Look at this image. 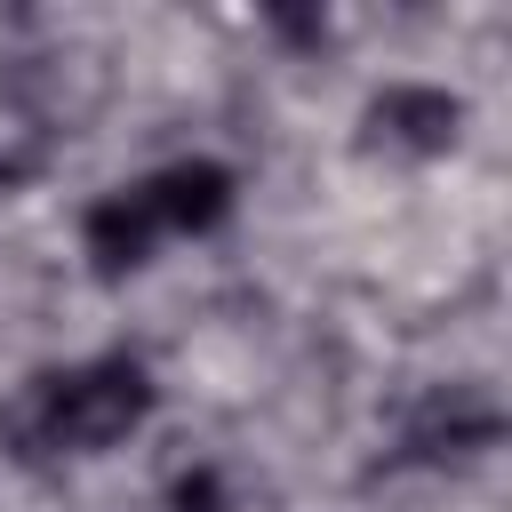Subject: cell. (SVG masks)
I'll use <instances>...</instances> for the list:
<instances>
[{
  "instance_id": "cell-2",
  "label": "cell",
  "mask_w": 512,
  "mask_h": 512,
  "mask_svg": "<svg viewBox=\"0 0 512 512\" xmlns=\"http://www.w3.org/2000/svg\"><path fill=\"white\" fill-rule=\"evenodd\" d=\"M504 448V400L488 376H448V384H424L392 408L384 424V448H376V472H464L480 456Z\"/></svg>"
},
{
  "instance_id": "cell-8",
  "label": "cell",
  "mask_w": 512,
  "mask_h": 512,
  "mask_svg": "<svg viewBox=\"0 0 512 512\" xmlns=\"http://www.w3.org/2000/svg\"><path fill=\"white\" fill-rule=\"evenodd\" d=\"M264 24H272L280 40H296V48H320V40H328V16H304V8H272Z\"/></svg>"
},
{
  "instance_id": "cell-6",
  "label": "cell",
  "mask_w": 512,
  "mask_h": 512,
  "mask_svg": "<svg viewBox=\"0 0 512 512\" xmlns=\"http://www.w3.org/2000/svg\"><path fill=\"white\" fill-rule=\"evenodd\" d=\"M56 144H64L56 112H48L40 96H24V88H0V192H16V184H32V176H48Z\"/></svg>"
},
{
  "instance_id": "cell-5",
  "label": "cell",
  "mask_w": 512,
  "mask_h": 512,
  "mask_svg": "<svg viewBox=\"0 0 512 512\" xmlns=\"http://www.w3.org/2000/svg\"><path fill=\"white\" fill-rule=\"evenodd\" d=\"M144 192H152L168 240H200V232H216V224L232 216L240 176H232L224 160H208V152H184V160H160V168L144 176Z\"/></svg>"
},
{
  "instance_id": "cell-3",
  "label": "cell",
  "mask_w": 512,
  "mask_h": 512,
  "mask_svg": "<svg viewBox=\"0 0 512 512\" xmlns=\"http://www.w3.org/2000/svg\"><path fill=\"white\" fill-rule=\"evenodd\" d=\"M464 120L472 104L456 88H432V80H384L368 88L360 120H352V152L360 160H392V168H432L464 144Z\"/></svg>"
},
{
  "instance_id": "cell-7",
  "label": "cell",
  "mask_w": 512,
  "mask_h": 512,
  "mask_svg": "<svg viewBox=\"0 0 512 512\" xmlns=\"http://www.w3.org/2000/svg\"><path fill=\"white\" fill-rule=\"evenodd\" d=\"M168 512H240V504H232V480L216 464H184L168 480Z\"/></svg>"
},
{
  "instance_id": "cell-4",
  "label": "cell",
  "mask_w": 512,
  "mask_h": 512,
  "mask_svg": "<svg viewBox=\"0 0 512 512\" xmlns=\"http://www.w3.org/2000/svg\"><path fill=\"white\" fill-rule=\"evenodd\" d=\"M160 240H168V224H160L144 176H136V184H112V192H96V200L80 208V256H88V272H96L104 288H128V280L160 256Z\"/></svg>"
},
{
  "instance_id": "cell-1",
  "label": "cell",
  "mask_w": 512,
  "mask_h": 512,
  "mask_svg": "<svg viewBox=\"0 0 512 512\" xmlns=\"http://www.w3.org/2000/svg\"><path fill=\"white\" fill-rule=\"evenodd\" d=\"M160 408V384L136 352H88L72 368H40L16 384L0 408V440L16 464H72V456H112L128 432H144Z\"/></svg>"
}]
</instances>
